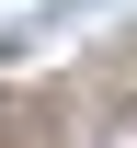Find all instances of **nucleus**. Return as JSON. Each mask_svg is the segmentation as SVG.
<instances>
[{
  "instance_id": "nucleus-1",
  "label": "nucleus",
  "mask_w": 137,
  "mask_h": 148,
  "mask_svg": "<svg viewBox=\"0 0 137 148\" xmlns=\"http://www.w3.org/2000/svg\"><path fill=\"white\" fill-rule=\"evenodd\" d=\"M12 125H23V103H12V91H0V148H23V137H12Z\"/></svg>"
}]
</instances>
